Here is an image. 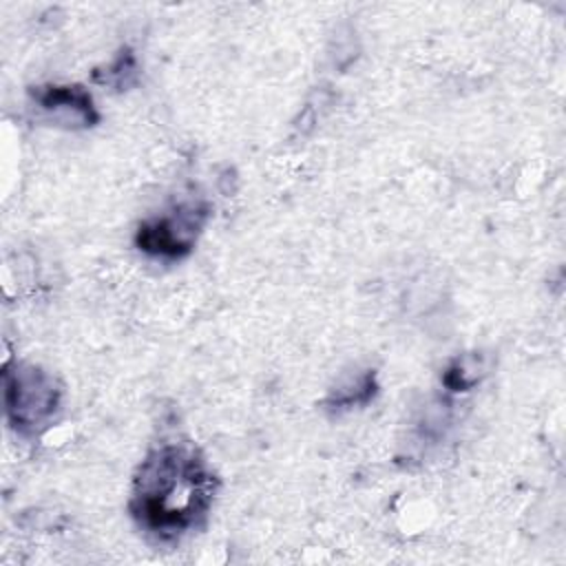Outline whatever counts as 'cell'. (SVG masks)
<instances>
[{
	"label": "cell",
	"mask_w": 566,
	"mask_h": 566,
	"mask_svg": "<svg viewBox=\"0 0 566 566\" xmlns=\"http://www.w3.org/2000/svg\"><path fill=\"white\" fill-rule=\"evenodd\" d=\"M217 493V478L188 442L153 449L133 480L130 515L157 539H175L199 526Z\"/></svg>",
	"instance_id": "obj_1"
},
{
	"label": "cell",
	"mask_w": 566,
	"mask_h": 566,
	"mask_svg": "<svg viewBox=\"0 0 566 566\" xmlns=\"http://www.w3.org/2000/svg\"><path fill=\"white\" fill-rule=\"evenodd\" d=\"M208 214L210 208L201 201L179 203L168 214L139 223L135 232V245L148 256L181 259L192 252Z\"/></svg>",
	"instance_id": "obj_3"
},
{
	"label": "cell",
	"mask_w": 566,
	"mask_h": 566,
	"mask_svg": "<svg viewBox=\"0 0 566 566\" xmlns=\"http://www.w3.org/2000/svg\"><path fill=\"white\" fill-rule=\"evenodd\" d=\"M139 75V66H137V57L128 46H122L119 53L115 55V60L104 69V71H95L93 77L95 82L104 84V86H113L117 91H124L128 86H133L137 82Z\"/></svg>",
	"instance_id": "obj_6"
},
{
	"label": "cell",
	"mask_w": 566,
	"mask_h": 566,
	"mask_svg": "<svg viewBox=\"0 0 566 566\" xmlns=\"http://www.w3.org/2000/svg\"><path fill=\"white\" fill-rule=\"evenodd\" d=\"M33 102L53 115L62 124L71 126H95L99 122V113L91 93L80 84H44L31 91Z\"/></svg>",
	"instance_id": "obj_4"
},
{
	"label": "cell",
	"mask_w": 566,
	"mask_h": 566,
	"mask_svg": "<svg viewBox=\"0 0 566 566\" xmlns=\"http://www.w3.org/2000/svg\"><path fill=\"white\" fill-rule=\"evenodd\" d=\"M376 391H378L376 374L365 371L358 378H354V382H347V385L338 387L336 391H332L327 398V405L332 409H352L358 405H367Z\"/></svg>",
	"instance_id": "obj_7"
},
{
	"label": "cell",
	"mask_w": 566,
	"mask_h": 566,
	"mask_svg": "<svg viewBox=\"0 0 566 566\" xmlns=\"http://www.w3.org/2000/svg\"><path fill=\"white\" fill-rule=\"evenodd\" d=\"M484 371H486V367H484L482 356L462 354L449 363V367L442 374V382L451 391H469L471 387H475L482 380Z\"/></svg>",
	"instance_id": "obj_5"
},
{
	"label": "cell",
	"mask_w": 566,
	"mask_h": 566,
	"mask_svg": "<svg viewBox=\"0 0 566 566\" xmlns=\"http://www.w3.org/2000/svg\"><path fill=\"white\" fill-rule=\"evenodd\" d=\"M62 389L49 371L29 363L4 367V409L9 424L22 436L44 431L60 409Z\"/></svg>",
	"instance_id": "obj_2"
}]
</instances>
